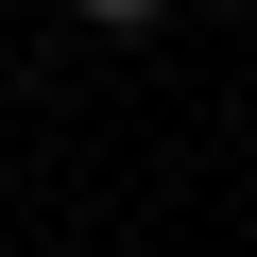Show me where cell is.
<instances>
[{
    "label": "cell",
    "mask_w": 257,
    "mask_h": 257,
    "mask_svg": "<svg viewBox=\"0 0 257 257\" xmlns=\"http://www.w3.org/2000/svg\"><path fill=\"white\" fill-rule=\"evenodd\" d=\"M69 18H86V35H155L172 0H69Z\"/></svg>",
    "instance_id": "1"
}]
</instances>
